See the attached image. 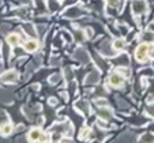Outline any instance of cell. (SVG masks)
<instances>
[{"label":"cell","instance_id":"e575fe53","mask_svg":"<svg viewBox=\"0 0 154 143\" xmlns=\"http://www.w3.org/2000/svg\"><path fill=\"white\" fill-rule=\"evenodd\" d=\"M60 2H61V0H60Z\"/></svg>","mask_w":154,"mask_h":143},{"label":"cell","instance_id":"4dcf8cb0","mask_svg":"<svg viewBox=\"0 0 154 143\" xmlns=\"http://www.w3.org/2000/svg\"><path fill=\"white\" fill-rule=\"evenodd\" d=\"M149 32H150V33H154V22H151V23L149 25Z\"/></svg>","mask_w":154,"mask_h":143},{"label":"cell","instance_id":"9c48e42d","mask_svg":"<svg viewBox=\"0 0 154 143\" xmlns=\"http://www.w3.org/2000/svg\"><path fill=\"white\" fill-rule=\"evenodd\" d=\"M75 109H78L79 112H82L83 114H87L89 113V104H87L86 101H78L75 102Z\"/></svg>","mask_w":154,"mask_h":143},{"label":"cell","instance_id":"ffe728a7","mask_svg":"<svg viewBox=\"0 0 154 143\" xmlns=\"http://www.w3.org/2000/svg\"><path fill=\"white\" fill-rule=\"evenodd\" d=\"M59 81H60V75H57V74L49 76V83H52V85H56V83H59Z\"/></svg>","mask_w":154,"mask_h":143},{"label":"cell","instance_id":"d6a6232c","mask_svg":"<svg viewBox=\"0 0 154 143\" xmlns=\"http://www.w3.org/2000/svg\"><path fill=\"white\" fill-rule=\"evenodd\" d=\"M2 114H3V112H2V111H0V116H2Z\"/></svg>","mask_w":154,"mask_h":143},{"label":"cell","instance_id":"6da1fadb","mask_svg":"<svg viewBox=\"0 0 154 143\" xmlns=\"http://www.w3.org/2000/svg\"><path fill=\"white\" fill-rule=\"evenodd\" d=\"M149 53H150V45H149L147 42H143V44H140L139 47L137 48V50H135V59H137L138 61H140V63H143V61L147 60Z\"/></svg>","mask_w":154,"mask_h":143},{"label":"cell","instance_id":"484cf974","mask_svg":"<svg viewBox=\"0 0 154 143\" xmlns=\"http://www.w3.org/2000/svg\"><path fill=\"white\" fill-rule=\"evenodd\" d=\"M10 29V26H7V25H2L0 26V33H7Z\"/></svg>","mask_w":154,"mask_h":143},{"label":"cell","instance_id":"f546056e","mask_svg":"<svg viewBox=\"0 0 154 143\" xmlns=\"http://www.w3.org/2000/svg\"><path fill=\"white\" fill-rule=\"evenodd\" d=\"M57 104V99H55V98H49V105H56Z\"/></svg>","mask_w":154,"mask_h":143},{"label":"cell","instance_id":"603a6c76","mask_svg":"<svg viewBox=\"0 0 154 143\" xmlns=\"http://www.w3.org/2000/svg\"><path fill=\"white\" fill-rule=\"evenodd\" d=\"M117 63H120V65H122V64H124V65H127L128 64V60H127V56H122V57H119V59H117Z\"/></svg>","mask_w":154,"mask_h":143},{"label":"cell","instance_id":"8992f818","mask_svg":"<svg viewBox=\"0 0 154 143\" xmlns=\"http://www.w3.org/2000/svg\"><path fill=\"white\" fill-rule=\"evenodd\" d=\"M74 57L76 59V60H79L81 63H89V55H87V52L83 49V48H78V49L75 50V53H74Z\"/></svg>","mask_w":154,"mask_h":143},{"label":"cell","instance_id":"30bf717a","mask_svg":"<svg viewBox=\"0 0 154 143\" xmlns=\"http://www.w3.org/2000/svg\"><path fill=\"white\" fill-rule=\"evenodd\" d=\"M25 49H26L27 52H30V53L35 52V50L38 49V42L37 41H34V40H29L26 44H25Z\"/></svg>","mask_w":154,"mask_h":143},{"label":"cell","instance_id":"d4e9b609","mask_svg":"<svg viewBox=\"0 0 154 143\" xmlns=\"http://www.w3.org/2000/svg\"><path fill=\"white\" fill-rule=\"evenodd\" d=\"M128 68H125V67H122V65H120V67H117V72H122L123 74V75H128V74H130V72H128Z\"/></svg>","mask_w":154,"mask_h":143},{"label":"cell","instance_id":"4316f807","mask_svg":"<svg viewBox=\"0 0 154 143\" xmlns=\"http://www.w3.org/2000/svg\"><path fill=\"white\" fill-rule=\"evenodd\" d=\"M96 61H97V64H100V67H101V68H105V63L101 60V57H97Z\"/></svg>","mask_w":154,"mask_h":143},{"label":"cell","instance_id":"1f68e13d","mask_svg":"<svg viewBox=\"0 0 154 143\" xmlns=\"http://www.w3.org/2000/svg\"><path fill=\"white\" fill-rule=\"evenodd\" d=\"M154 139V138H150V136H149V138H142V140H153Z\"/></svg>","mask_w":154,"mask_h":143},{"label":"cell","instance_id":"7402d4cb","mask_svg":"<svg viewBox=\"0 0 154 143\" xmlns=\"http://www.w3.org/2000/svg\"><path fill=\"white\" fill-rule=\"evenodd\" d=\"M64 76H66V81H72V71H71V68H66L64 70Z\"/></svg>","mask_w":154,"mask_h":143},{"label":"cell","instance_id":"cb8c5ba5","mask_svg":"<svg viewBox=\"0 0 154 143\" xmlns=\"http://www.w3.org/2000/svg\"><path fill=\"white\" fill-rule=\"evenodd\" d=\"M146 112H147V114H150V116L154 117V104L153 105H149L147 108H146Z\"/></svg>","mask_w":154,"mask_h":143},{"label":"cell","instance_id":"277c9868","mask_svg":"<svg viewBox=\"0 0 154 143\" xmlns=\"http://www.w3.org/2000/svg\"><path fill=\"white\" fill-rule=\"evenodd\" d=\"M0 81L4 82V83H14L18 81V72L14 70H10L7 72H4L3 75L0 76Z\"/></svg>","mask_w":154,"mask_h":143},{"label":"cell","instance_id":"d590c367","mask_svg":"<svg viewBox=\"0 0 154 143\" xmlns=\"http://www.w3.org/2000/svg\"><path fill=\"white\" fill-rule=\"evenodd\" d=\"M153 55H154V53H153Z\"/></svg>","mask_w":154,"mask_h":143},{"label":"cell","instance_id":"2e32d148","mask_svg":"<svg viewBox=\"0 0 154 143\" xmlns=\"http://www.w3.org/2000/svg\"><path fill=\"white\" fill-rule=\"evenodd\" d=\"M90 135H91V129L90 128H83L81 132H79V138H81L82 140H86V139H89L90 138Z\"/></svg>","mask_w":154,"mask_h":143},{"label":"cell","instance_id":"5bb4252c","mask_svg":"<svg viewBox=\"0 0 154 143\" xmlns=\"http://www.w3.org/2000/svg\"><path fill=\"white\" fill-rule=\"evenodd\" d=\"M98 116L101 117L102 120H109V119H112V116H113V114H112V112L109 111L106 106H105V108H102V109H100V111H98Z\"/></svg>","mask_w":154,"mask_h":143},{"label":"cell","instance_id":"836d02e7","mask_svg":"<svg viewBox=\"0 0 154 143\" xmlns=\"http://www.w3.org/2000/svg\"><path fill=\"white\" fill-rule=\"evenodd\" d=\"M0 6H2V0H0Z\"/></svg>","mask_w":154,"mask_h":143},{"label":"cell","instance_id":"d6986e66","mask_svg":"<svg viewBox=\"0 0 154 143\" xmlns=\"http://www.w3.org/2000/svg\"><path fill=\"white\" fill-rule=\"evenodd\" d=\"M96 105L98 108H105V106H108V101L105 98H98L96 99Z\"/></svg>","mask_w":154,"mask_h":143},{"label":"cell","instance_id":"7c38bea8","mask_svg":"<svg viewBox=\"0 0 154 143\" xmlns=\"http://www.w3.org/2000/svg\"><path fill=\"white\" fill-rule=\"evenodd\" d=\"M113 49L115 50H124L125 49V40L124 38H117L113 41Z\"/></svg>","mask_w":154,"mask_h":143},{"label":"cell","instance_id":"ac0fdd59","mask_svg":"<svg viewBox=\"0 0 154 143\" xmlns=\"http://www.w3.org/2000/svg\"><path fill=\"white\" fill-rule=\"evenodd\" d=\"M0 101H3L4 104H8V102L11 101V96H10L7 91L0 90Z\"/></svg>","mask_w":154,"mask_h":143},{"label":"cell","instance_id":"8fae6325","mask_svg":"<svg viewBox=\"0 0 154 143\" xmlns=\"http://www.w3.org/2000/svg\"><path fill=\"white\" fill-rule=\"evenodd\" d=\"M41 135H42V132H41V129H40V128H33L32 131L29 132V140H32V142L40 140Z\"/></svg>","mask_w":154,"mask_h":143},{"label":"cell","instance_id":"ba28073f","mask_svg":"<svg viewBox=\"0 0 154 143\" xmlns=\"http://www.w3.org/2000/svg\"><path fill=\"white\" fill-rule=\"evenodd\" d=\"M98 79H100V72L98 71H91V72L86 76L85 82H86V85H94V83L98 82Z\"/></svg>","mask_w":154,"mask_h":143},{"label":"cell","instance_id":"4fadbf2b","mask_svg":"<svg viewBox=\"0 0 154 143\" xmlns=\"http://www.w3.org/2000/svg\"><path fill=\"white\" fill-rule=\"evenodd\" d=\"M7 42H8V45H11V47H17L20 42L19 34H10L8 37H7Z\"/></svg>","mask_w":154,"mask_h":143},{"label":"cell","instance_id":"5b68a950","mask_svg":"<svg viewBox=\"0 0 154 143\" xmlns=\"http://www.w3.org/2000/svg\"><path fill=\"white\" fill-rule=\"evenodd\" d=\"M82 14H83V11L76 6H72L64 11V17L66 18H79Z\"/></svg>","mask_w":154,"mask_h":143},{"label":"cell","instance_id":"83f0119b","mask_svg":"<svg viewBox=\"0 0 154 143\" xmlns=\"http://www.w3.org/2000/svg\"><path fill=\"white\" fill-rule=\"evenodd\" d=\"M37 30H38V33H40V34H42V33L47 32V27H45V26H37Z\"/></svg>","mask_w":154,"mask_h":143},{"label":"cell","instance_id":"7a4b0ae2","mask_svg":"<svg viewBox=\"0 0 154 143\" xmlns=\"http://www.w3.org/2000/svg\"><path fill=\"white\" fill-rule=\"evenodd\" d=\"M131 7H132L134 14H137V15L143 14V12H146V10H147V6H146V3L143 0H132Z\"/></svg>","mask_w":154,"mask_h":143},{"label":"cell","instance_id":"52a82bcc","mask_svg":"<svg viewBox=\"0 0 154 143\" xmlns=\"http://www.w3.org/2000/svg\"><path fill=\"white\" fill-rule=\"evenodd\" d=\"M52 129L53 131L61 132V134H71V131H72L70 123H63V124H60V126H53Z\"/></svg>","mask_w":154,"mask_h":143},{"label":"cell","instance_id":"3957f363","mask_svg":"<svg viewBox=\"0 0 154 143\" xmlns=\"http://www.w3.org/2000/svg\"><path fill=\"white\" fill-rule=\"evenodd\" d=\"M108 81H109V85L113 86V87H120V86L124 85V76L120 75L119 72L112 74V75L109 76V79H108Z\"/></svg>","mask_w":154,"mask_h":143},{"label":"cell","instance_id":"44dd1931","mask_svg":"<svg viewBox=\"0 0 154 143\" xmlns=\"http://www.w3.org/2000/svg\"><path fill=\"white\" fill-rule=\"evenodd\" d=\"M106 3L109 7H113V8H117L120 6V0H106Z\"/></svg>","mask_w":154,"mask_h":143},{"label":"cell","instance_id":"e0dca14e","mask_svg":"<svg viewBox=\"0 0 154 143\" xmlns=\"http://www.w3.org/2000/svg\"><path fill=\"white\" fill-rule=\"evenodd\" d=\"M11 132H12V124H10V123L3 124V127H2V134H3L4 136H7V135H10Z\"/></svg>","mask_w":154,"mask_h":143},{"label":"cell","instance_id":"f1b7e54d","mask_svg":"<svg viewBox=\"0 0 154 143\" xmlns=\"http://www.w3.org/2000/svg\"><path fill=\"white\" fill-rule=\"evenodd\" d=\"M86 35H87V38H91V35H93V30H91L90 27L86 29Z\"/></svg>","mask_w":154,"mask_h":143},{"label":"cell","instance_id":"9a60e30c","mask_svg":"<svg viewBox=\"0 0 154 143\" xmlns=\"http://www.w3.org/2000/svg\"><path fill=\"white\" fill-rule=\"evenodd\" d=\"M23 30H25V32H26L29 35H32V37L37 34V30H35V27H33L32 23H25V25H23Z\"/></svg>","mask_w":154,"mask_h":143}]
</instances>
